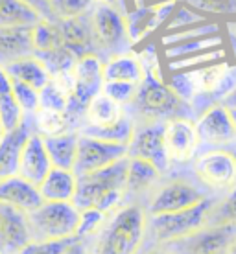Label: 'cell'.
<instances>
[{
    "mask_svg": "<svg viewBox=\"0 0 236 254\" xmlns=\"http://www.w3.org/2000/svg\"><path fill=\"white\" fill-rule=\"evenodd\" d=\"M148 212L141 203H126L107 217L89 245L90 254H141L146 242Z\"/></svg>",
    "mask_w": 236,
    "mask_h": 254,
    "instance_id": "obj_1",
    "label": "cell"
},
{
    "mask_svg": "<svg viewBox=\"0 0 236 254\" xmlns=\"http://www.w3.org/2000/svg\"><path fill=\"white\" fill-rule=\"evenodd\" d=\"M146 76L139 85L137 96L128 113L135 122H168L173 118H194L192 103L185 102L160 77L157 64L146 66Z\"/></svg>",
    "mask_w": 236,
    "mask_h": 254,
    "instance_id": "obj_2",
    "label": "cell"
},
{
    "mask_svg": "<svg viewBox=\"0 0 236 254\" xmlns=\"http://www.w3.org/2000/svg\"><path fill=\"white\" fill-rule=\"evenodd\" d=\"M81 210L72 201H43L28 212L33 242L45 240H76Z\"/></svg>",
    "mask_w": 236,
    "mask_h": 254,
    "instance_id": "obj_3",
    "label": "cell"
},
{
    "mask_svg": "<svg viewBox=\"0 0 236 254\" xmlns=\"http://www.w3.org/2000/svg\"><path fill=\"white\" fill-rule=\"evenodd\" d=\"M212 204H214V199L209 195L201 203L186 210H179V212H172V214L148 216L146 240H150L155 245H166V243L198 232L209 221Z\"/></svg>",
    "mask_w": 236,
    "mask_h": 254,
    "instance_id": "obj_4",
    "label": "cell"
},
{
    "mask_svg": "<svg viewBox=\"0 0 236 254\" xmlns=\"http://www.w3.org/2000/svg\"><path fill=\"white\" fill-rule=\"evenodd\" d=\"M203 186L185 177H172L168 181H160L155 190L148 197L146 208L148 216H159V214H172L179 210H186L196 206L207 199V191L201 190Z\"/></svg>",
    "mask_w": 236,
    "mask_h": 254,
    "instance_id": "obj_5",
    "label": "cell"
},
{
    "mask_svg": "<svg viewBox=\"0 0 236 254\" xmlns=\"http://www.w3.org/2000/svg\"><path fill=\"white\" fill-rule=\"evenodd\" d=\"M90 24L94 33L96 54H107V58L124 54L131 45L128 33V22L126 15H122L116 6H105V4H94L90 11Z\"/></svg>",
    "mask_w": 236,
    "mask_h": 254,
    "instance_id": "obj_6",
    "label": "cell"
},
{
    "mask_svg": "<svg viewBox=\"0 0 236 254\" xmlns=\"http://www.w3.org/2000/svg\"><path fill=\"white\" fill-rule=\"evenodd\" d=\"M129 157L118 160L115 164L102 168L98 172L79 175L78 177L76 195L72 203L79 210L94 208L98 201L109 191H126V177H128Z\"/></svg>",
    "mask_w": 236,
    "mask_h": 254,
    "instance_id": "obj_7",
    "label": "cell"
},
{
    "mask_svg": "<svg viewBox=\"0 0 236 254\" xmlns=\"http://www.w3.org/2000/svg\"><path fill=\"white\" fill-rule=\"evenodd\" d=\"M194 175L211 191H231L236 186V157L231 149L212 147L194 159Z\"/></svg>",
    "mask_w": 236,
    "mask_h": 254,
    "instance_id": "obj_8",
    "label": "cell"
},
{
    "mask_svg": "<svg viewBox=\"0 0 236 254\" xmlns=\"http://www.w3.org/2000/svg\"><path fill=\"white\" fill-rule=\"evenodd\" d=\"M128 157L148 160L160 173H168L172 162L164 144V122H135V133L128 146Z\"/></svg>",
    "mask_w": 236,
    "mask_h": 254,
    "instance_id": "obj_9",
    "label": "cell"
},
{
    "mask_svg": "<svg viewBox=\"0 0 236 254\" xmlns=\"http://www.w3.org/2000/svg\"><path fill=\"white\" fill-rule=\"evenodd\" d=\"M236 238V225H205L198 232L162 247L175 254H227Z\"/></svg>",
    "mask_w": 236,
    "mask_h": 254,
    "instance_id": "obj_10",
    "label": "cell"
},
{
    "mask_svg": "<svg viewBox=\"0 0 236 254\" xmlns=\"http://www.w3.org/2000/svg\"><path fill=\"white\" fill-rule=\"evenodd\" d=\"M126 157H128V146L79 133L78 159L76 166H74V173H76L78 177L79 175H87V173L98 172L102 168L115 164V162L126 159Z\"/></svg>",
    "mask_w": 236,
    "mask_h": 254,
    "instance_id": "obj_11",
    "label": "cell"
},
{
    "mask_svg": "<svg viewBox=\"0 0 236 254\" xmlns=\"http://www.w3.org/2000/svg\"><path fill=\"white\" fill-rule=\"evenodd\" d=\"M164 144L173 164H188L198 157L201 140L194 118H173L164 122Z\"/></svg>",
    "mask_w": 236,
    "mask_h": 254,
    "instance_id": "obj_12",
    "label": "cell"
},
{
    "mask_svg": "<svg viewBox=\"0 0 236 254\" xmlns=\"http://www.w3.org/2000/svg\"><path fill=\"white\" fill-rule=\"evenodd\" d=\"M196 127L201 144L212 147H225L236 142V126L229 107L222 102L211 103L196 118Z\"/></svg>",
    "mask_w": 236,
    "mask_h": 254,
    "instance_id": "obj_13",
    "label": "cell"
},
{
    "mask_svg": "<svg viewBox=\"0 0 236 254\" xmlns=\"http://www.w3.org/2000/svg\"><path fill=\"white\" fill-rule=\"evenodd\" d=\"M54 168L50 160V155L46 151L45 138L39 133L33 131L24 144L22 155H20V164H19V173L22 179H26L28 183L39 186L45 177L50 173Z\"/></svg>",
    "mask_w": 236,
    "mask_h": 254,
    "instance_id": "obj_14",
    "label": "cell"
},
{
    "mask_svg": "<svg viewBox=\"0 0 236 254\" xmlns=\"http://www.w3.org/2000/svg\"><path fill=\"white\" fill-rule=\"evenodd\" d=\"M32 133L33 126L26 116V120L17 129L6 133L4 138L0 140V179L13 177L19 173L20 155H22L26 140Z\"/></svg>",
    "mask_w": 236,
    "mask_h": 254,
    "instance_id": "obj_15",
    "label": "cell"
},
{
    "mask_svg": "<svg viewBox=\"0 0 236 254\" xmlns=\"http://www.w3.org/2000/svg\"><path fill=\"white\" fill-rule=\"evenodd\" d=\"M63 46L76 56L78 59L89 54H96L94 33H92V24H90V15L79 17V19L58 20Z\"/></svg>",
    "mask_w": 236,
    "mask_h": 254,
    "instance_id": "obj_16",
    "label": "cell"
},
{
    "mask_svg": "<svg viewBox=\"0 0 236 254\" xmlns=\"http://www.w3.org/2000/svg\"><path fill=\"white\" fill-rule=\"evenodd\" d=\"M162 175L152 162L129 157L128 177H126V199L131 203L135 197H150L155 186L162 181Z\"/></svg>",
    "mask_w": 236,
    "mask_h": 254,
    "instance_id": "obj_17",
    "label": "cell"
},
{
    "mask_svg": "<svg viewBox=\"0 0 236 254\" xmlns=\"http://www.w3.org/2000/svg\"><path fill=\"white\" fill-rule=\"evenodd\" d=\"M0 203L11 204L24 212H32L43 203V197L35 185L28 183L20 175H13L0 179Z\"/></svg>",
    "mask_w": 236,
    "mask_h": 254,
    "instance_id": "obj_18",
    "label": "cell"
},
{
    "mask_svg": "<svg viewBox=\"0 0 236 254\" xmlns=\"http://www.w3.org/2000/svg\"><path fill=\"white\" fill-rule=\"evenodd\" d=\"M32 28L30 26L0 28V66L11 63L15 59L33 56Z\"/></svg>",
    "mask_w": 236,
    "mask_h": 254,
    "instance_id": "obj_19",
    "label": "cell"
},
{
    "mask_svg": "<svg viewBox=\"0 0 236 254\" xmlns=\"http://www.w3.org/2000/svg\"><path fill=\"white\" fill-rule=\"evenodd\" d=\"M146 76V70L141 58L129 52L111 56L103 61V81H128L141 85Z\"/></svg>",
    "mask_w": 236,
    "mask_h": 254,
    "instance_id": "obj_20",
    "label": "cell"
},
{
    "mask_svg": "<svg viewBox=\"0 0 236 254\" xmlns=\"http://www.w3.org/2000/svg\"><path fill=\"white\" fill-rule=\"evenodd\" d=\"M43 201H74L78 188V175L74 170L52 168L45 181L37 186Z\"/></svg>",
    "mask_w": 236,
    "mask_h": 254,
    "instance_id": "obj_21",
    "label": "cell"
},
{
    "mask_svg": "<svg viewBox=\"0 0 236 254\" xmlns=\"http://www.w3.org/2000/svg\"><path fill=\"white\" fill-rule=\"evenodd\" d=\"M4 70L11 79L26 83L37 90L46 87L52 79L50 72L46 70V66L41 63L37 56H26V58L15 59L11 63L4 64Z\"/></svg>",
    "mask_w": 236,
    "mask_h": 254,
    "instance_id": "obj_22",
    "label": "cell"
},
{
    "mask_svg": "<svg viewBox=\"0 0 236 254\" xmlns=\"http://www.w3.org/2000/svg\"><path fill=\"white\" fill-rule=\"evenodd\" d=\"M46 151L50 155L54 168L74 170L78 159V144H79V131H67L56 136H43Z\"/></svg>",
    "mask_w": 236,
    "mask_h": 254,
    "instance_id": "obj_23",
    "label": "cell"
},
{
    "mask_svg": "<svg viewBox=\"0 0 236 254\" xmlns=\"http://www.w3.org/2000/svg\"><path fill=\"white\" fill-rule=\"evenodd\" d=\"M128 113V109L122 107L120 103L113 102L109 96L100 92L90 100L89 107L85 111V120L81 126H92V127H105L113 126L118 120H122Z\"/></svg>",
    "mask_w": 236,
    "mask_h": 254,
    "instance_id": "obj_24",
    "label": "cell"
},
{
    "mask_svg": "<svg viewBox=\"0 0 236 254\" xmlns=\"http://www.w3.org/2000/svg\"><path fill=\"white\" fill-rule=\"evenodd\" d=\"M24 120V111L13 94L11 77L7 76L4 66H0V122H2V127L6 133H9L13 129H17Z\"/></svg>",
    "mask_w": 236,
    "mask_h": 254,
    "instance_id": "obj_25",
    "label": "cell"
},
{
    "mask_svg": "<svg viewBox=\"0 0 236 254\" xmlns=\"http://www.w3.org/2000/svg\"><path fill=\"white\" fill-rule=\"evenodd\" d=\"M43 19L35 9L20 0H0V28L35 26Z\"/></svg>",
    "mask_w": 236,
    "mask_h": 254,
    "instance_id": "obj_26",
    "label": "cell"
},
{
    "mask_svg": "<svg viewBox=\"0 0 236 254\" xmlns=\"http://www.w3.org/2000/svg\"><path fill=\"white\" fill-rule=\"evenodd\" d=\"M79 133L94 136V138L107 140V142H116V144L129 146L131 136L135 133V120L129 113H126V116L122 120L116 122V124H113V126H105V127L81 126L79 127Z\"/></svg>",
    "mask_w": 236,
    "mask_h": 254,
    "instance_id": "obj_27",
    "label": "cell"
},
{
    "mask_svg": "<svg viewBox=\"0 0 236 254\" xmlns=\"http://www.w3.org/2000/svg\"><path fill=\"white\" fill-rule=\"evenodd\" d=\"M32 118L33 131L39 133L41 136H56V134H63L67 131H74L71 126V120L67 113H59V111H50V109H39Z\"/></svg>",
    "mask_w": 236,
    "mask_h": 254,
    "instance_id": "obj_28",
    "label": "cell"
},
{
    "mask_svg": "<svg viewBox=\"0 0 236 254\" xmlns=\"http://www.w3.org/2000/svg\"><path fill=\"white\" fill-rule=\"evenodd\" d=\"M32 37L33 54H43V52H50L59 48V46H63V39H61L58 20L41 19L32 28Z\"/></svg>",
    "mask_w": 236,
    "mask_h": 254,
    "instance_id": "obj_29",
    "label": "cell"
},
{
    "mask_svg": "<svg viewBox=\"0 0 236 254\" xmlns=\"http://www.w3.org/2000/svg\"><path fill=\"white\" fill-rule=\"evenodd\" d=\"M33 56H37L41 59V63L45 64L52 77L63 74V72H72L78 63L76 56L65 46H59V48L50 52H43V54H33Z\"/></svg>",
    "mask_w": 236,
    "mask_h": 254,
    "instance_id": "obj_30",
    "label": "cell"
},
{
    "mask_svg": "<svg viewBox=\"0 0 236 254\" xmlns=\"http://www.w3.org/2000/svg\"><path fill=\"white\" fill-rule=\"evenodd\" d=\"M207 225H236V186L222 199H214Z\"/></svg>",
    "mask_w": 236,
    "mask_h": 254,
    "instance_id": "obj_31",
    "label": "cell"
},
{
    "mask_svg": "<svg viewBox=\"0 0 236 254\" xmlns=\"http://www.w3.org/2000/svg\"><path fill=\"white\" fill-rule=\"evenodd\" d=\"M50 7L56 20L79 19L92 11L94 0H50Z\"/></svg>",
    "mask_w": 236,
    "mask_h": 254,
    "instance_id": "obj_32",
    "label": "cell"
},
{
    "mask_svg": "<svg viewBox=\"0 0 236 254\" xmlns=\"http://www.w3.org/2000/svg\"><path fill=\"white\" fill-rule=\"evenodd\" d=\"M107 217L109 216H105L98 208L81 210V219H79V225H78L76 230V242H87L90 238H94L105 225Z\"/></svg>",
    "mask_w": 236,
    "mask_h": 254,
    "instance_id": "obj_33",
    "label": "cell"
},
{
    "mask_svg": "<svg viewBox=\"0 0 236 254\" xmlns=\"http://www.w3.org/2000/svg\"><path fill=\"white\" fill-rule=\"evenodd\" d=\"M69 100H71V96L67 94L54 79H50V83L46 87L39 90V109H50V111L67 113Z\"/></svg>",
    "mask_w": 236,
    "mask_h": 254,
    "instance_id": "obj_34",
    "label": "cell"
},
{
    "mask_svg": "<svg viewBox=\"0 0 236 254\" xmlns=\"http://www.w3.org/2000/svg\"><path fill=\"white\" fill-rule=\"evenodd\" d=\"M139 85L128 81H103L102 92L109 96L113 102L120 103L122 107H129L137 96Z\"/></svg>",
    "mask_w": 236,
    "mask_h": 254,
    "instance_id": "obj_35",
    "label": "cell"
},
{
    "mask_svg": "<svg viewBox=\"0 0 236 254\" xmlns=\"http://www.w3.org/2000/svg\"><path fill=\"white\" fill-rule=\"evenodd\" d=\"M13 83V94L17 98L19 105L22 107L26 116H33L39 111V90L26 85V83L15 81L11 79Z\"/></svg>",
    "mask_w": 236,
    "mask_h": 254,
    "instance_id": "obj_36",
    "label": "cell"
},
{
    "mask_svg": "<svg viewBox=\"0 0 236 254\" xmlns=\"http://www.w3.org/2000/svg\"><path fill=\"white\" fill-rule=\"evenodd\" d=\"M76 240H45V242H32L26 245L20 254H65Z\"/></svg>",
    "mask_w": 236,
    "mask_h": 254,
    "instance_id": "obj_37",
    "label": "cell"
},
{
    "mask_svg": "<svg viewBox=\"0 0 236 254\" xmlns=\"http://www.w3.org/2000/svg\"><path fill=\"white\" fill-rule=\"evenodd\" d=\"M185 4L205 13H236V0H185Z\"/></svg>",
    "mask_w": 236,
    "mask_h": 254,
    "instance_id": "obj_38",
    "label": "cell"
},
{
    "mask_svg": "<svg viewBox=\"0 0 236 254\" xmlns=\"http://www.w3.org/2000/svg\"><path fill=\"white\" fill-rule=\"evenodd\" d=\"M20 2H24L26 6H30L32 9H35L43 19L56 20L54 19V15H52L50 0H20Z\"/></svg>",
    "mask_w": 236,
    "mask_h": 254,
    "instance_id": "obj_39",
    "label": "cell"
},
{
    "mask_svg": "<svg viewBox=\"0 0 236 254\" xmlns=\"http://www.w3.org/2000/svg\"><path fill=\"white\" fill-rule=\"evenodd\" d=\"M65 254H90L89 253V245L85 242H74L71 247L67 249Z\"/></svg>",
    "mask_w": 236,
    "mask_h": 254,
    "instance_id": "obj_40",
    "label": "cell"
},
{
    "mask_svg": "<svg viewBox=\"0 0 236 254\" xmlns=\"http://www.w3.org/2000/svg\"><path fill=\"white\" fill-rule=\"evenodd\" d=\"M222 103H224L225 107H229V109H236V87L233 90H231L229 94L225 96L224 100H222Z\"/></svg>",
    "mask_w": 236,
    "mask_h": 254,
    "instance_id": "obj_41",
    "label": "cell"
},
{
    "mask_svg": "<svg viewBox=\"0 0 236 254\" xmlns=\"http://www.w3.org/2000/svg\"><path fill=\"white\" fill-rule=\"evenodd\" d=\"M141 254H175L173 251H170V249L162 247V245H155V247L148 249V251H144V253Z\"/></svg>",
    "mask_w": 236,
    "mask_h": 254,
    "instance_id": "obj_42",
    "label": "cell"
},
{
    "mask_svg": "<svg viewBox=\"0 0 236 254\" xmlns=\"http://www.w3.org/2000/svg\"><path fill=\"white\" fill-rule=\"evenodd\" d=\"M118 0H94V4H105V6H116Z\"/></svg>",
    "mask_w": 236,
    "mask_h": 254,
    "instance_id": "obj_43",
    "label": "cell"
},
{
    "mask_svg": "<svg viewBox=\"0 0 236 254\" xmlns=\"http://www.w3.org/2000/svg\"><path fill=\"white\" fill-rule=\"evenodd\" d=\"M227 254H236V238H235V242L231 243V247H229V253Z\"/></svg>",
    "mask_w": 236,
    "mask_h": 254,
    "instance_id": "obj_44",
    "label": "cell"
},
{
    "mask_svg": "<svg viewBox=\"0 0 236 254\" xmlns=\"http://www.w3.org/2000/svg\"><path fill=\"white\" fill-rule=\"evenodd\" d=\"M231 111V116H233V122H235V126H236V109H229Z\"/></svg>",
    "mask_w": 236,
    "mask_h": 254,
    "instance_id": "obj_45",
    "label": "cell"
},
{
    "mask_svg": "<svg viewBox=\"0 0 236 254\" xmlns=\"http://www.w3.org/2000/svg\"><path fill=\"white\" fill-rule=\"evenodd\" d=\"M4 134H6V131H4V127H2V122H0V140L4 138Z\"/></svg>",
    "mask_w": 236,
    "mask_h": 254,
    "instance_id": "obj_46",
    "label": "cell"
},
{
    "mask_svg": "<svg viewBox=\"0 0 236 254\" xmlns=\"http://www.w3.org/2000/svg\"><path fill=\"white\" fill-rule=\"evenodd\" d=\"M231 151L235 153V157H236V147H233V149H231Z\"/></svg>",
    "mask_w": 236,
    "mask_h": 254,
    "instance_id": "obj_47",
    "label": "cell"
},
{
    "mask_svg": "<svg viewBox=\"0 0 236 254\" xmlns=\"http://www.w3.org/2000/svg\"><path fill=\"white\" fill-rule=\"evenodd\" d=\"M0 254H2V253H0Z\"/></svg>",
    "mask_w": 236,
    "mask_h": 254,
    "instance_id": "obj_48",
    "label": "cell"
}]
</instances>
